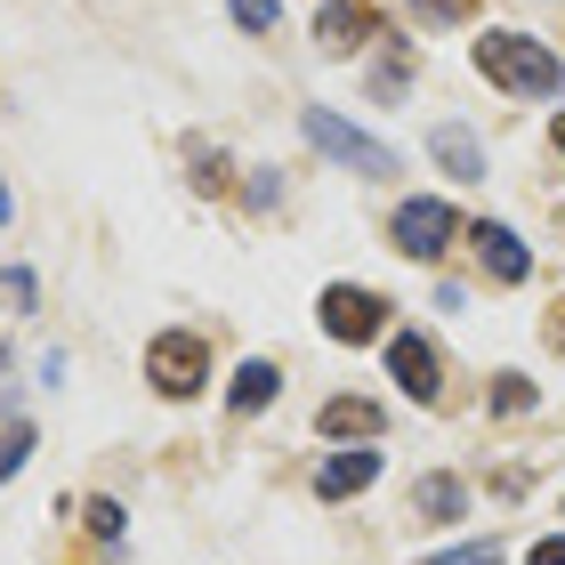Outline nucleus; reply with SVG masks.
<instances>
[{
	"mask_svg": "<svg viewBox=\"0 0 565 565\" xmlns=\"http://www.w3.org/2000/svg\"><path fill=\"white\" fill-rule=\"evenodd\" d=\"M428 565H501V542H452L445 557H428Z\"/></svg>",
	"mask_w": 565,
	"mask_h": 565,
	"instance_id": "nucleus-17",
	"label": "nucleus"
},
{
	"mask_svg": "<svg viewBox=\"0 0 565 565\" xmlns=\"http://www.w3.org/2000/svg\"><path fill=\"white\" fill-rule=\"evenodd\" d=\"M372 41V9L364 0H323L316 9V49H331V57H348V49Z\"/></svg>",
	"mask_w": 565,
	"mask_h": 565,
	"instance_id": "nucleus-7",
	"label": "nucleus"
},
{
	"mask_svg": "<svg viewBox=\"0 0 565 565\" xmlns=\"http://www.w3.org/2000/svg\"><path fill=\"white\" fill-rule=\"evenodd\" d=\"M550 146H557V153H565V114H557V121H550Z\"/></svg>",
	"mask_w": 565,
	"mask_h": 565,
	"instance_id": "nucleus-21",
	"label": "nucleus"
},
{
	"mask_svg": "<svg viewBox=\"0 0 565 565\" xmlns=\"http://www.w3.org/2000/svg\"><path fill=\"white\" fill-rule=\"evenodd\" d=\"M89 525H97V542H121V509L114 501H89Z\"/></svg>",
	"mask_w": 565,
	"mask_h": 565,
	"instance_id": "nucleus-19",
	"label": "nucleus"
},
{
	"mask_svg": "<svg viewBox=\"0 0 565 565\" xmlns=\"http://www.w3.org/2000/svg\"><path fill=\"white\" fill-rule=\"evenodd\" d=\"M275 17H282V0H235V24H243V33H275Z\"/></svg>",
	"mask_w": 565,
	"mask_h": 565,
	"instance_id": "nucleus-16",
	"label": "nucleus"
},
{
	"mask_svg": "<svg viewBox=\"0 0 565 565\" xmlns=\"http://www.w3.org/2000/svg\"><path fill=\"white\" fill-rule=\"evenodd\" d=\"M24 460H33V428H24V420H17L9 436H0V477H17V469H24Z\"/></svg>",
	"mask_w": 565,
	"mask_h": 565,
	"instance_id": "nucleus-14",
	"label": "nucleus"
},
{
	"mask_svg": "<svg viewBox=\"0 0 565 565\" xmlns=\"http://www.w3.org/2000/svg\"><path fill=\"white\" fill-rule=\"evenodd\" d=\"M420 509H428L436 525H445V518H460V509H469V493H460V477H428V484H420Z\"/></svg>",
	"mask_w": 565,
	"mask_h": 565,
	"instance_id": "nucleus-13",
	"label": "nucleus"
},
{
	"mask_svg": "<svg viewBox=\"0 0 565 565\" xmlns=\"http://www.w3.org/2000/svg\"><path fill=\"white\" fill-rule=\"evenodd\" d=\"M0 226H9V186H0Z\"/></svg>",
	"mask_w": 565,
	"mask_h": 565,
	"instance_id": "nucleus-22",
	"label": "nucleus"
},
{
	"mask_svg": "<svg viewBox=\"0 0 565 565\" xmlns=\"http://www.w3.org/2000/svg\"><path fill=\"white\" fill-rule=\"evenodd\" d=\"M275 388H282V372L267 364V355H250V364L235 372V388H226V404H235V420H250V413H267V404H275Z\"/></svg>",
	"mask_w": 565,
	"mask_h": 565,
	"instance_id": "nucleus-10",
	"label": "nucleus"
},
{
	"mask_svg": "<svg viewBox=\"0 0 565 565\" xmlns=\"http://www.w3.org/2000/svg\"><path fill=\"white\" fill-rule=\"evenodd\" d=\"M469 57H477L484 82L509 89V97H550V89H565V65H557L533 33H518V24H493V33H477Z\"/></svg>",
	"mask_w": 565,
	"mask_h": 565,
	"instance_id": "nucleus-1",
	"label": "nucleus"
},
{
	"mask_svg": "<svg viewBox=\"0 0 565 565\" xmlns=\"http://www.w3.org/2000/svg\"><path fill=\"white\" fill-rule=\"evenodd\" d=\"M469 235H477V250H484V267H493V282H525V275H533V250L518 243V226H501V218H477Z\"/></svg>",
	"mask_w": 565,
	"mask_h": 565,
	"instance_id": "nucleus-8",
	"label": "nucleus"
},
{
	"mask_svg": "<svg viewBox=\"0 0 565 565\" xmlns=\"http://www.w3.org/2000/svg\"><path fill=\"white\" fill-rule=\"evenodd\" d=\"M388 380L413 404H436L445 396V364H436V340H420V331H396L388 340Z\"/></svg>",
	"mask_w": 565,
	"mask_h": 565,
	"instance_id": "nucleus-6",
	"label": "nucleus"
},
{
	"mask_svg": "<svg viewBox=\"0 0 565 565\" xmlns=\"http://www.w3.org/2000/svg\"><path fill=\"white\" fill-rule=\"evenodd\" d=\"M316 323L331 331V340H380V323H388V299L380 291H364V282H331L323 291V307H316Z\"/></svg>",
	"mask_w": 565,
	"mask_h": 565,
	"instance_id": "nucleus-4",
	"label": "nucleus"
},
{
	"mask_svg": "<svg viewBox=\"0 0 565 565\" xmlns=\"http://www.w3.org/2000/svg\"><path fill=\"white\" fill-rule=\"evenodd\" d=\"M388 235H396V250L404 259H445L452 250V235H460V218H452V202H404V211L388 218Z\"/></svg>",
	"mask_w": 565,
	"mask_h": 565,
	"instance_id": "nucleus-5",
	"label": "nucleus"
},
{
	"mask_svg": "<svg viewBox=\"0 0 565 565\" xmlns=\"http://www.w3.org/2000/svg\"><path fill=\"white\" fill-rule=\"evenodd\" d=\"M413 9H420L428 24H460V17H477V0H413Z\"/></svg>",
	"mask_w": 565,
	"mask_h": 565,
	"instance_id": "nucleus-18",
	"label": "nucleus"
},
{
	"mask_svg": "<svg viewBox=\"0 0 565 565\" xmlns=\"http://www.w3.org/2000/svg\"><path fill=\"white\" fill-rule=\"evenodd\" d=\"M202 364H211V348L194 340V331H153V348H146V372H153V388L162 396H202Z\"/></svg>",
	"mask_w": 565,
	"mask_h": 565,
	"instance_id": "nucleus-3",
	"label": "nucleus"
},
{
	"mask_svg": "<svg viewBox=\"0 0 565 565\" xmlns=\"http://www.w3.org/2000/svg\"><path fill=\"white\" fill-rule=\"evenodd\" d=\"M372 477H380V452H372V445H355V452H340V460H323L316 493H323V501H348V493H364Z\"/></svg>",
	"mask_w": 565,
	"mask_h": 565,
	"instance_id": "nucleus-9",
	"label": "nucleus"
},
{
	"mask_svg": "<svg viewBox=\"0 0 565 565\" xmlns=\"http://www.w3.org/2000/svg\"><path fill=\"white\" fill-rule=\"evenodd\" d=\"M428 153H436V162H445L452 178H484V146H477L469 130H460V121H445V130H428Z\"/></svg>",
	"mask_w": 565,
	"mask_h": 565,
	"instance_id": "nucleus-12",
	"label": "nucleus"
},
{
	"mask_svg": "<svg viewBox=\"0 0 565 565\" xmlns=\"http://www.w3.org/2000/svg\"><path fill=\"white\" fill-rule=\"evenodd\" d=\"M493 413H533V380H493Z\"/></svg>",
	"mask_w": 565,
	"mask_h": 565,
	"instance_id": "nucleus-15",
	"label": "nucleus"
},
{
	"mask_svg": "<svg viewBox=\"0 0 565 565\" xmlns=\"http://www.w3.org/2000/svg\"><path fill=\"white\" fill-rule=\"evenodd\" d=\"M316 428H323V436H340V445H348V436H355V445H364V436L380 428V404H372V396H331Z\"/></svg>",
	"mask_w": 565,
	"mask_h": 565,
	"instance_id": "nucleus-11",
	"label": "nucleus"
},
{
	"mask_svg": "<svg viewBox=\"0 0 565 565\" xmlns=\"http://www.w3.org/2000/svg\"><path fill=\"white\" fill-rule=\"evenodd\" d=\"M525 565H565V533H550V542H533Z\"/></svg>",
	"mask_w": 565,
	"mask_h": 565,
	"instance_id": "nucleus-20",
	"label": "nucleus"
},
{
	"mask_svg": "<svg viewBox=\"0 0 565 565\" xmlns=\"http://www.w3.org/2000/svg\"><path fill=\"white\" fill-rule=\"evenodd\" d=\"M307 138H316V146L331 153V162L364 170V178H388V170H396V153H388V146H380V138H364L355 121H340L331 106H307Z\"/></svg>",
	"mask_w": 565,
	"mask_h": 565,
	"instance_id": "nucleus-2",
	"label": "nucleus"
}]
</instances>
